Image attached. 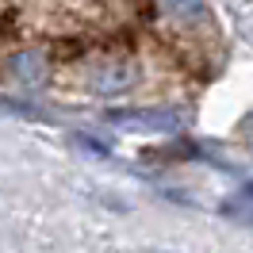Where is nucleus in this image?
Wrapping results in <instances>:
<instances>
[{"label":"nucleus","mask_w":253,"mask_h":253,"mask_svg":"<svg viewBox=\"0 0 253 253\" xmlns=\"http://www.w3.org/2000/svg\"><path fill=\"white\" fill-rule=\"evenodd\" d=\"M111 126L130 130V134H176L180 130V115L173 111H150V108H126L108 115Z\"/></svg>","instance_id":"obj_1"},{"label":"nucleus","mask_w":253,"mask_h":253,"mask_svg":"<svg viewBox=\"0 0 253 253\" xmlns=\"http://www.w3.org/2000/svg\"><path fill=\"white\" fill-rule=\"evenodd\" d=\"M8 73H12V81L23 84V88H42L50 81V65L39 50H19V54L8 58Z\"/></svg>","instance_id":"obj_2"},{"label":"nucleus","mask_w":253,"mask_h":253,"mask_svg":"<svg viewBox=\"0 0 253 253\" xmlns=\"http://www.w3.org/2000/svg\"><path fill=\"white\" fill-rule=\"evenodd\" d=\"M134 81H138V73H134L130 62H108L88 77V88L100 92V96H119L126 88H134Z\"/></svg>","instance_id":"obj_3"},{"label":"nucleus","mask_w":253,"mask_h":253,"mask_svg":"<svg viewBox=\"0 0 253 253\" xmlns=\"http://www.w3.org/2000/svg\"><path fill=\"white\" fill-rule=\"evenodd\" d=\"M165 8H169V16L180 19V23H200L204 19V0H165Z\"/></svg>","instance_id":"obj_4"},{"label":"nucleus","mask_w":253,"mask_h":253,"mask_svg":"<svg viewBox=\"0 0 253 253\" xmlns=\"http://www.w3.org/2000/svg\"><path fill=\"white\" fill-rule=\"evenodd\" d=\"M238 196H242V200H250V204H253V180H250V184H246L242 192H238Z\"/></svg>","instance_id":"obj_5"}]
</instances>
